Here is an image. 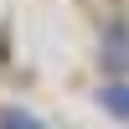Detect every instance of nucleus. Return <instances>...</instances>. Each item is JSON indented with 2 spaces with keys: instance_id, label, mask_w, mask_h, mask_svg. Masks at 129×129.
Segmentation results:
<instances>
[{
  "instance_id": "f257e3e1",
  "label": "nucleus",
  "mask_w": 129,
  "mask_h": 129,
  "mask_svg": "<svg viewBox=\"0 0 129 129\" xmlns=\"http://www.w3.org/2000/svg\"><path fill=\"white\" fill-rule=\"evenodd\" d=\"M98 57H103L109 72H129V31H124V26H109V31H103Z\"/></svg>"
},
{
  "instance_id": "f03ea898",
  "label": "nucleus",
  "mask_w": 129,
  "mask_h": 129,
  "mask_svg": "<svg viewBox=\"0 0 129 129\" xmlns=\"http://www.w3.org/2000/svg\"><path fill=\"white\" fill-rule=\"evenodd\" d=\"M98 109H109V119H129V83H103Z\"/></svg>"
},
{
  "instance_id": "7ed1b4c3",
  "label": "nucleus",
  "mask_w": 129,
  "mask_h": 129,
  "mask_svg": "<svg viewBox=\"0 0 129 129\" xmlns=\"http://www.w3.org/2000/svg\"><path fill=\"white\" fill-rule=\"evenodd\" d=\"M0 129H41V119H36V114H26V109H16V103H10V109H0Z\"/></svg>"
}]
</instances>
